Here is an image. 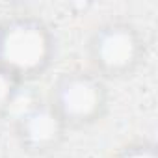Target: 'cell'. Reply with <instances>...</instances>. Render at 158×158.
Here are the masks:
<instances>
[{
  "instance_id": "cell-1",
  "label": "cell",
  "mask_w": 158,
  "mask_h": 158,
  "mask_svg": "<svg viewBox=\"0 0 158 158\" xmlns=\"http://www.w3.org/2000/svg\"><path fill=\"white\" fill-rule=\"evenodd\" d=\"M56 35L35 15H11L0 21V67L28 84L43 76L56 58Z\"/></svg>"
},
{
  "instance_id": "cell-2",
  "label": "cell",
  "mask_w": 158,
  "mask_h": 158,
  "mask_svg": "<svg viewBox=\"0 0 158 158\" xmlns=\"http://www.w3.org/2000/svg\"><path fill=\"white\" fill-rule=\"evenodd\" d=\"M91 71L102 80L132 76L145 60L147 41L130 21L112 19L93 28L86 43Z\"/></svg>"
},
{
  "instance_id": "cell-3",
  "label": "cell",
  "mask_w": 158,
  "mask_h": 158,
  "mask_svg": "<svg viewBox=\"0 0 158 158\" xmlns=\"http://www.w3.org/2000/svg\"><path fill=\"white\" fill-rule=\"evenodd\" d=\"M47 102L67 128H86L108 114L110 89L91 69H71L54 80Z\"/></svg>"
},
{
  "instance_id": "cell-4",
  "label": "cell",
  "mask_w": 158,
  "mask_h": 158,
  "mask_svg": "<svg viewBox=\"0 0 158 158\" xmlns=\"http://www.w3.org/2000/svg\"><path fill=\"white\" fill-rule=\"evenodd\" d=\"M13 130L17 143L28 154L43 156L58 151L67 138V125L56 114V110L47 102L39 101L24 115L13 121Z\"/></svg>"
},
{
  "instance_id": "cell-5",
  "label": "cell",
  "mask_w": 158,
  "mask_h": 158,
  "mask_svg": "<svg viewBox=\"0 0 158 158\" xmlns=\"http://www.w3.org/2000/svg\"><path fill=\"white\" fill-rule=\"evenodd\" d=\"M114 158H158L156 143L151 139H134L125 143Z\"/></svg>"
},
{
  "instance_id": "cell-6",
  "label": "cell",
  "mask_w": 158,
  "mask_h": 158,
  "mask_svg": "<svg viewBox=\"0 0 158 158\" xmlns=\"http://www.w3.org/2000/svg\"><path fill=\"white\" fill-rule=\"evenodd\" d=\"M21 86H23V82H19L13 74H10L8 71L0 67V117L6 115V112H8L10 104L13 102Z\"/></svg>"
}]
</instances>
